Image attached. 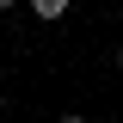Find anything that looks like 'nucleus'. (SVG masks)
Segmentation results:
<instances>
[{
  "mask_svg": "<svg viewBox=\"0 0 123 123\" xmlns=\"http://www.w3.org/2000/svg\"><path fill=\"white\" fill-rule=\"evenodd\" d=\"M12 6H18V0H0V12H12Z\"/></svg>",
  "mask_w": 123,
  "mask_h": 123,
  "instance_id": "nucleus-3",
  "label": "nucleus"
},
{
  "mask_svg": "<svg viewBox=\"0 0 123 123\" xmlns=\"http://www.w3.org/2000/svg\"><path fill=\"white\" fill-rule=\"evenodd\" d=\"M111 68H117V74H123V43H117V49H111Z\"/></svg>",
  "mask_w": 123,
  "mask_h": 123,
  "instance_id": "nucleus-2",
  "label": "nucleus"
},
{
  "mask_svg": "<svg viewBox=\"0 0 123 123\" xmlns=\"http://www.w3.org/2000/svg\"><path fill=\"white\" fill-rule=\"evenodd\" d=\"M0 105H6V86H0Z\"/></svg>",
  "mask_w": 123,
  "mask_h": 123,
  "instance_id": "nucleus-4",
  "label": "nucleus"
},
{
  "mask_svg": "<svg viewBox=\"0 0 123 123\" xmlns=\"http://www.w3.org/2000/svg\"><path fill=\"white\" fill-rule=\"evenodd\" d=\"M68 6H74V0H31V12L43 18V25H55V18H68Z\"/></svg>",
  "mask_w": 123,
  "mask_h": 123,
  "instance_id": "nucleus-1",
  "label": "nucleus"
}]
</instances>
